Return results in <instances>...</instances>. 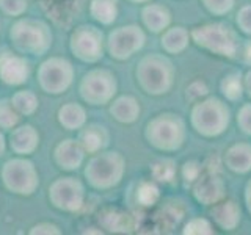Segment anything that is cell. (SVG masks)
Returning a JSON list of instances; mask_svg holds the SVG:
<instances>
[{
    "label": "cell",
    "instance_id": "obj_25",
    "mask_svg": "<svg viewBox=\"0 0 251 235\" xmlns=\"http://www.w3.org/2000/svg\"><path fill=\"white\" fill-rule=\"evenodd\" d=\"M11 104L19 115H31L38 108V99L31 91H18L13 96Z\"/></svg>",
    "mask_w": 251,
    "mask_h": 235
},
{
    "label": "cell",
    "instance_id": "obj_22",
    "mask_svg": "<svg viewBox=\"0 0 251 235\" xmlns=\"http://www.w3.org/2000/svg\"><path fill=\"white\" fill-rule=\"evenodd\" d=\"M90 13L100 24H112L116 19L118 6L116 0H93L90 5Z\"/></svg>",
    "mask_w": 251,
    "mask_h": 235
},
{
    "label": "cell",
    "instance_id": "obj_30",
    "mask_svg": "<svg viewBox=\"0 0 251 235\" xmlns=\"http://www.w3.org/2000/svg\"><path fill=\"white\" fill-rule=\"evenodd\" d=\"M175 163L171 160H159L152 164V176L160 182H170L175 177Z\"/></svg>",
    "mask_w": 251,
    "mask_h": 235
},
{
    "label": "cell",
    "instance_id": "obj_11",
    "mask_svg": "<svg viewBox=\"0 0 251 235\" xmlns=\"http://www.w3.org/2000/svg\"><path fill=\"white\" fill-rule=\"evenodd\" d=\"M193 121L200 132L217 135L227 125V110L218 100H209L198 105L193 112Z\"/></svg>",
    "mask_w": 251,
    "mask_h": 235
},
{
    "label": "cell",
    "instance_id": "obj_8",
    "mask_svg": "<svg viewBox=\"0 0 251 235\" xmlns=\"http://www.w3.org/2000/svg\"><path fill=\"white\" fill-rule=\"evenodd\" d=\"M193 36L200 46L207 47L209 50L220 55L234 57L237 52V39L227 27L223 25H206L193 31Z\"/></svg>",
    "mask_w": 251,
    "mask_h": 235
},
{
    "label": "cell",
    "instance_id": "obj_17",
    "mask_svg": "<svg viewBox=\"0 0 251 235\" xmlns=\"http://www.w3.org/2000/svg\"><path fill=\"white\" fill-rule=\"evenodd\" d=\"M107 132L104 130V127H99V125H90L78 137V143L82 144L83 151L88 154H98L100 149L107 146Z\"/></svg>",
    "mask_w": 251,
    "mask_h": 235
},
{
    "label": "cell",
    "instance_id": "obj_1",
    "mask_svg": "<svg viewBox=\"0 0 251 235\" xmlns=\"http://www.w3.org/2000/svg\"><path fill=\"white\" fill-rule=\"evenodd\" d=\"M14 47L22 53L43 55L52 44V33L44 22L36 19H21L10 31Z\"/></svg>",
    "mask_w": 251,
    "mask_h": 235
},
{
    "label": "cell",
    "instance_id": "obj_21",
    "mask_svg": "<svg viewBox=\"0 0 251 235\" xmlns=\"http://www.w3.org/2000/svg\"><path fill=\"white\" fill-rule=\"evenodd\" d=\"M226 162L229 168L239 172H245L251 168V147L247 144H237L227 151Z\"/></svg>",
    "mask_w": 251,
    "mask_h": 235
},
{
    "label": "cell",
    "instance_id": "obj_10",
    "mask_svg": "<svg viewBox=\"0 0 251 235\" xmlns=\"http://www.w3.org/2000/svg\"><path fill=\"white\" fill-rule=\"evenodd\" d=\"M168 116L170 115L157 118L148 125L149 141L160 149H175L182 140V124Z\"/></svg>",
    "mask_w": 251,
    "mask_h": 235
},
{
    "label": "cell",
    "instance_id": "obj_40",
    "mask_svg": "<svg viewBox=\"0 0 251 235\" xmlns=\"http://www.w3.org/2000/svg\"><path fill=\"white\" fill-rule=\"evenodd\" d=\"M3 151H5V138L2 133H0V155L3 154Z\"/></svg>",
    "mask_w": 251,
    "mask_h": 235
},
{
    "label": "cell",
    "instance_id": "obj_12",
    "mask_svg": "<svg viewBox=\"0 0 251 235\" xmlns=\"http://www.w3.org/2000/svg\"><path fill=\"white\" fill-rule=\"evenodd\" d=\"M145 44V35L138 27H121L108 36V50L115 58H129L133 52L140 50Z\"/></svg>",
    "mask_w": 251,
    "mask_h": 235
},
{
    "label": "cell",
    "instance_id": "obj_41",
    "mask_svg": "<svg viewBox=\"0 0 251 235\" xmlns=\"http://www.w3.org/2000/svg\"><path fill=\"white\" fill-rule=\"evenodd\" d=\"M247 88H248V93L251 94V72L247 75Z\"/></svg>",
    "mask_w": 251,
    "mask_h": 235
},
{
    "label": "cell",
    "instance_id": "obj_15",
    "mask_svg": "<svg viewBox=\"0 0 251 235\" xmlns=\"http://www.w3.org/2000/svg\"><path fill=\"white\" fill-rule=\"evenodd\" d=\"M85 151L82 144L75 140H65L55 149V160L63 169L73 171L82 164Z\"/></svg>",
    "mask_w": 251,
    "mask_h": 235
},
{
    "label": "cell",
    "instance_id": "obj_38",
    "mask_svg": "<svg viewBox=\"0 0 251 235\" xmlns=\"http://www.w3.org/2000/svg\"><path fill=\"white\" fill-rule=\"evenodd\" d=\"M200 171H201V168H200V164H198V163H195V162L185 163L184 176H185L187 180H190V182H192V180H196V179H198Z\"/></svg>",
    "mask_w": 251,
    "mask_h": 235
},
{
    "label": "cell",
    "instance_id": "obj_37",
    "mask_svg": "<svg viewBox=\"0 0 251 235\" xmlns=\"http://www.w3.org/2000/svg\"><path fill=\"white\" fill-rule=\"evenodd\" d=\"M30 234L36 235V234H61V232L58 231L57 226L49 224V223H41V224H38L35 227H31Z\"/></svg>",
    "mask_w": 251,
    "mask_h": 235
},
{
    "label": "cell",
    "instance_id": "obj_29",
    "mask_svg": "<svg viewBox=\"0 0 251 235\" xmlns=\"http://www.w3.org/2000/svg\"><path fill=\"white\" fill-rule=\"evenodd\" d=\"M157 199H159V188H157L154 184L143 182L140 185L138 191H137V201L141 204V206H145V207L154 206Z\"/></svg>",
    "mask_w": 251,
    "mask_h": 235
},
{
    "label": "cell",
    "instance_id": "obj_23",
    "mask_svg": "<svg viewBox=\"0 0 251 235\" xmlns=\"http://www.w3.org/2000/svg\"><path fill=\"white\" fill-rule=\"evenodd\" d=\"M143 19L146 25L152 31H160L170 24V13L162 6L151 5L145 8Z\"/></svg>",
    "mask_w": 251,
    "mask_h": 235
},
{
    "label": "cell",
    "instance_id": "obj_19",
    "mask_svg": "<svg viewBox=\"0 0 251 235\" xmlns=\"http://www.w3.org/2000/svg\"><path fill=\"white\" fill-rule=\"evenodd\" d=\"M110 112H112L115 119H118V121L132 122L137 119V116L140 113V107L133 97L124 96V97H120L113 102L112 107H110Z\"/></svg>",
    "mask_w": 251,
    "mask_h": 235
},
{
    "label": "cell",
    "instance_id": "obj_3",
    "mask_svg": "<svg viewBox=\"0 0 251 235\" xmlns=\"http://www.w3.org/2000/svg\"><path fill=\"white\" fill-rule=\"evenodd\" d=\"M3 184L10 191L31 194L38 188V172L33 163L25 159H13L3 164Z\"/></svg>",
    "mask_w": 251,
    "mask_h": 235
},
{
    "label": "cell",
    "instance_id": "obj_31",
    "mask_svg": "<svg viewBox=\"0 0 251 235\" xmlns=\"http://www.w3.org/2000/svg\"><path fill=\"white\" fill-rule=\"evenodd\" d=\"M223 93L226 94L229 99H239L242 96V83H240V77L239 75H229L225 78L223 82Z\"/></svg>",
    "mask_w": 251,
    "mask_h": 235
},
{
    "label": "cell",
    "instance_id": "obj_14",
    "mask_svg": "<svg viewBox=\"0 0 251 235\" xmlns=\"http://www.w3.org/2000/svg\"><path fill=\"white\" fill-rule=\"evenodd\" d=\"M83 0H39L43 10L57 24H68L80 11Z\"/></svg>",
    "mask_w": 251,
    "mask_h": 235
},
{
    "label": "cell",
    "instance_id": "obj_36",
    "mask_svg": "<svg viewBox=\"0 0 251 235\" xmlns=\"http://www.w3.org/2000/svg\"><path fill=\"white\" fill-rule=\"evenodd\" d=\"M239 121H240L242 129L245 130L247 133H251V107L250 105L242 108L240 116H239Z\"/></svg>",
    "mask_w": 251,
    "mask_h": 235
},
{
    "label": "cell",
    "instance_id": "obj_28",
    "mask_svg": "<svg viewBox=\"0 0 251 235\" xmlns=\"http://www.w3.org/2000/svg\"><path fill=\"white\" fill-rule=\"evenodd\" d=\"M163 47L170 52H177L180 49H184L187 44V33L182 28H175L170 30L163 38Z\"/></svg>",
    "mask_w": 251,
    "mask_h": 235
},
{
    "label": "cell",
    "instance_id": "obj_6",
    "mask_svg": "<svg viewBox=\"0 0 251 235\" xmlns=\"http://www.w3.org/2000/svg\"><path fill=\"white\" fill-rule=\"evenodd\" d=\"M141 86L152 94L165 93L171 85V69L167 61L159 57H146L137 69Z\"/></svg>",
    "mask_w": 251,
    "mask_h": 235
},
{
    "label": "cell",
    "instance_id": "obj_20",
    "mask_svg": "<svg viewBox=\"0 0 251 235\" xmlns=\"http://www.w3.org/2000/svg\"><path fill=\"white\" fill-rule=\"evenodd\" d=\"M85 110L77 104H66L58 110V121L68 130L80 129L85 124Z\"/></svg>",
    "mask_w": 251,
    "mask_h": 235
},
{
    "label": "cell",
    "instance_id": "obj_16",
    "mask_svg": "<svg viewBox=\"0 0 251 235\" xmlns=\"http://www.w3.org/2000/svg\"><path fill=\"white\" fill-rule=\"evenodd\" d=\"M38 141H39V135L31 125H21V127L13 130L10 137L11 149L16 154L21 155L33 152L38 146Z\"/></svg>",
    "mask_w": 251,
    "mask_h": 235
},
{
    "label": "cell",
    "instance_id": "obj_2",
    "mask_svg": "<svg viewBox=\"0 0 251 235\" xmlns=\"http://www.w3.org/2000/svg\"><path fill=\"white\" fill-rule=\"evenodd\" d=\"M123 171V157L116 152H104L90 160L85 176L94 188H110L121 180Z\"/></svg>",
    "mask_w": 251,
    "mask_h": 235
},
{
    "label": "cell",
    "instance_id": "obj_42",
    "mask_svg": "<svg viewBox=\"0 0 251 235\" xmlns=\"http://www.w3.org/2000/svg\"><path fill=\"white\" fill-rule=\"evenodd\" d=\"M132 2H146V0H132Z\"/></svg>",
    "mask_w": 251,
    "mask_h": 235
},
{
    "label": "cell",
    "instance_id": "obj_4",
    "mask_svg": "<svg viewBox=\"0 0 251 235\" xmlns=\"http://www.w3.org/2000/svg\"><path fill=\"white\" fill-rule=\"evenodd\" d=\"M74 78L73 65L65 60L53 57L46 60L38 69V82L46 93L60 94L65 93Z\"/></svg>",
    "mask_w": 251,
    "mask_h": 235
},
{
    "label": "cell",
    "instance_id": "obj_27",
    "mask_svg": "<svg viewBox=\"0 0 251 235\" xmlns=\"http://www.w3.org/2000/svg\"><path fill=\"white\" fill-rule=\"evenodd\" d=\"M21 116L11 104V100H0V127L2 129H14L18 125Z\"/></svg>",
    "mask_w": 251,
    "mask_h": 235
},
{
    "label": "cell",
    "instance_id": "obj_5",
    "mask_svg": "<svg viewBox=\"0 0 251 235\" xmlns=\"http://www.w3.org/2000/svg\"><path fill=\"white\" fill-rule=\"evenodd\" d=\"M116 91L115 77L104 69H94L82 78L80 94L91 105H102L113 97Z\"/></svg>",
    "mask_w": 251,
    "mask_h": 235
},
{
    "label": "cell",
    "instance_id": "obj_39",
    "mask_svg": "<svg viewBox=\"0 0 251 235\" xmlns=\"http://www.w3.org/2000/svg\"><path fill=\"white\" fill-rule=\"evenodd\" d=\"M243 60L247 63H251V41L245 46V49H243Z\"/></svg>",
    "mask_w": 251,
    "mask_h": 235
},
{
    "label": "cell",
    "instance_id": "obj_24",
    "mask_svg": "<svg viewBox=\"0 0 251 235\" xmlns=\"http://www.w3.org/2000/svg\"><path fill=\"white\" fill-rule=\"evenodd\" d=\"M214 216L217 223L225 229H232L239 221V209L235 207L234 202H225L214 209Z\"/></svg>",
    "mask_w": 251,
    "mask_h": 235
},
{
    "label": "cell",
    "instance_id": "obj_9",
    "mask_svg": "<svg viewBox=\"0 0 251 235\" xmlns=\"http://www.w3.org/2000/svg\"><path fill=\"white\" fill-rule=\"evenodd\" d=\"M71 50L82 61H98L102 57V33L93 25H82L71 36Z\"/></svg>",
    "mask_w": 251,
    "mask_h": 235
},
{
    "label": "cell",
    "instance_id": "obj_32",
    "mask_svg": "<svg viewBox=\"0 0 251 235\" xmlns=\"http://www.w3.org/2000/svg\"><path fill=\"white\" fill-rule=\"evenodd\" d=\"M0 8L10 16H21L27 10V2L25 0H0Z\"/></svg>",
    "mask_w": 251,
    "mask_h": 235
},
{
    "label": "cell",
    "instance_id": "obj_33",
    "mask_svg": "<svg viewBox=\"0 0 251 235\" xmlns=\"http://www.w3.org/2000/svg\"><path fill=\"white\" fill-rule=\"evenodd\" d=\"M209 229H210V226L206 219H193V221L187 224L185 234H210L212 231Z\"/></svg>",
    "mask_w": 251,
    "mask_h": 235
},
{
    "label": "cell",
    "instance_id": "obj_34",
    "mask_svg": "<svg viewBox=\"0 0 251 235\" xmlns=\"http://www.w3.org/2000/svg\"><path fill=\"white\" fill-rule=\"evenodd\" d=\"M204 2L215 13H225L232 6V0H204Z\"/></svg>",
    "mask_w": 251,
    "mask_h": 235
},
{
    "label": "cell",
    "instance_id": "obj_26",
    "mask_svg": "<svg viewBox=\"0 0 251 235\" xmlns=\"http://www.w3.org/2000/svg\"><path fill=\"white\" fill-rule=\"evenodd\" d=\"M99 221L112 232H126L130 227L129 216L120 213V212H105L99 218Z\"/></svg>",
    "mask_w": 251,
    "mask_h": 235
},
{
    "label": "cell",
    "instance_id": "obj_35",
    "mask_svg": "<svg viewBox=\"0 0 251 235\" xmlns=\"http://www.w3.org/2000/svg\"><path fill=\"white\" fill-rule=\"evenodd\" d=\"M237 22L240 24V27L243 31H248L251 33V6L243 8L240 11V16L237 18Z\"/></svg>",
    "mask_w": 251,
    "mask_h": 235
},
{
    "label": "cell",
    "instance_id": "obj_18",
    "mask_svg": "<svg viewBox=\"0 0 251 235\" xmlns=\"http://www.w3.org/2000/svg\"><path fill=\"white\" fill-rule=\"evenodd\" d=\"M195 194L200 201L206 202V204H212V202L218 201L223 196L222 180L215 176V172L214 174L210 172L207 177H202L198 182V185L195 188Z\"/></svg>",
    "mask_w": 251,
    "mask_h": 235
},
{
    "label": "cell",
    "instance_id": "obj_13",
    "mask_svg": "<svg viewBox=\"0 0 251 235\" xmlns=\"http://www.w3.org/2000/svg\"><path fill=\"white\" fill-rule=\"evenodd\" d=\"M30 75V66L25 58L13 52L0 50V78L8 85H22Z\"/></svg>",
    "mask_w": 251,
    "mask_h": 235
},
{
    "label": "cell",
    "instance_id": "obj_7",
    "mask_svg": "<svg viewBox=\"0 0 251 235\" xmlns=\"http://www.w3.org/2000/svg\"><path fill=\"white\" fill-rule=\"evenodd\" d=\"M49 199L55 207L65 212H77L83 206V185L73 177H63L50 185Z\"/></svg>",
    "mask_w": 251,
    "mask_h": 235
}]
</instances>
